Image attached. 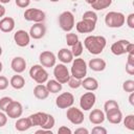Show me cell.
<instances>
[{"label": "cell", "instance_id": "6da1fadb", "mask_svg": "<svg viewBox=\"0 0 134 134\" xmlns=\"http://www.w3.org/2000/svg\"><path fill=\"white\" fill-rule=\"evenodd\" d=\"M107 45V40L103 36H88L84 40V46L89 51V53L97 55L103 52Z\"/></svg>", "mask_w": 134, "mask_h": 134}, {"label": "cell", "instance_id": "816d5d0a", "mask_svg": "<svg viewBox=\"0 0 134 134\" xmlns=\"http://www.w3.org/2000/svg\"><path fill=\"white\" fill-rule=\"evenodd\" d=\"M10 2V0H0V3L2 4V3H9Z\"/></svg>", "mask_w": 134, "mask_h": 134}, {"label": "cell", "instance_id": "60d3db41", "mask_svg": "<svg viewBox=\"0 0 134 134\" xmlns=\"http://www.w3.org/2000/svg\"><path fill=\"white\" fill-rule=\"evenodd\" d=\"M15 3H16V5H17L18 7L26 8V7L30 4V1H29V0H16Z\"/></svg>", "mask_w": 134, "mask_h": 134}, {"label": "cell", "instance_id": "603a6c76", "mask_svg": "<svg viewBox=\"0 0 134 134\" xmlns=\"http://www.w3.org/2000/svg\"><path fill=\"white\" fill-rule=\"evenodd\" d=\"M84 89H86L87 91H95L98 89V82L96 79L91 77V76H87L85 79L82 80V85H81Z\"/></svg>", "mask_w": 134, "mask_h": 134}, {"label": "cell", "instance_id": "d590c367", "mask_svg": "<svg viewBox=\"0 0 134 134\" xmlns=\"http://www.w3.org/2000/svg\"><path fill=\"white\" fill-rule=\"evenodd\" d=\"M13 100H14V99H13L12 97H9V96H3V97H1V98H0V110H1L2 112H5L6 108L8 107V105H9Z\"/></svg>", "mask_w": 134, "mask_h": 134}, {"label": "cell", "instance_id": "7dc6e473", "mask_svg": "<svg viewBox=\"0 0 134 134\" xmlns=\"http://www.w3.org/2000/svg\"><path fill=\"white\" fill-rule=\"evenodd\" d=\"M127 63L134 65V52L132 53H128V59H127Z\"/></svg>", "mask_w": 134, "mask_h": 134}, {"label": "cell", "instance_id": "7c38bea8", "mask_svg": "<svg viewBox=\"0 0 134 134\" xmlns=\"http://www.w3.org/2000/svg\"><path fill=\"white\" fill-rule=\"evenodd\" d=\"M39 61H40V65L46 68H50V67H54L55 66V61H57V57L52 51L49 50H45L42 51L39 55Z\"/></svg>", "mask_w": 134, "mask_h": 134}, {"label": "cell", "instance_id": "ee69618b", "mask_svg": "<svg viewBox=\"0 0 134 134\" xmlns=\"http://www.w3.org/2000/svg\"><path fill=\"white\" fill-rule=\"evenodd\" d=\"M6 122H7V115L4 112L0 111V128L4 127L6 125Z\"/></svg>", "mask_w": 134, "mask_h": 134}, {"label": "cell", "instance_id": "ab89813d", "mask_svg": "<svg viewBox=\"0 0 134 134\" xmlns=\"http://www.w3.org/2000/svg\"><path fill=\"white\" fill-rule=\"evenodd\" d=\"M9 85V82L6 76L0 75V90H5Z\"/></svg>", "mask_w": 134, "mask_h": 134}, {"label": "cell", "instance_id": "9a60e30c", "mask_svg": "<svg viewBox=\"0 0 134 134\" xmlns=\"http://www.w3.org/2000/svg\"><path fill=\"white\" fill-rule=\"evenodd\" d=\"M28 34H29V37L35 40L42 39L46 34V26L43 23H35L30 27Z\"/></svg>", "mask_w": 134, "mask_h": 134}, {"label": "cell", "instance_id": "e575fe53", "mask_svg": "<svg viewBox=\"0 0 134 134\" xmlns=\"http://www.w3.org/2000/svg\"><path fill=\"white\" fill-rule=\"evenodd\" d=\"M54 124H55L54 117H53L51 114H48V117H47L45 124L42 126L41 129H43V130H51V129L54 127Z\"/></svg>", "mask_w": 134, "mask_h": 134}, {"label": "cell", "instance_id": "7a4b0ae2", "mask_svg": "<svg viewBox=\"0 0 134 134\" xmlns=\"http://www.w3.org/2000/svg\"><path fill=\"white\" fill-rule=\"evenodd\" d=\"M87 67H88L87 63L85 62L84 59H81V58L73 59L71 69H70V75L74 79L82 81L83 79H85L87 74Z\"/></svg>", "mask_w": 134, "mask_h": 134}, {"label": "cell", "instance_id": "f907efd6", "mask_svg": "<svg viewBox=\"0 0 134 134\" xmlns=\"http://www.w3.org/2000/svg\"><path fill=\"white\" fill-rule=\"evenodd\" d=\"M129 103L131 104V106H134V92L130 93V96H129Z\"/></svg>", "mask_w": 134, "mask_h": 134}, {"label": "cell", "instance_id": "74e56055", "mask_svg": "<svg viewBox=\"0 0 134 134\" xmlns=\"http://www.w3.org/2000/svg\"><path fill=\"white\" fill-rule=\"evenodd\" d=\"M67 84H68V86H69L70 88H72V89H77L79 87H81V85H82V81H81V80H77V79H74V77H72V76H70V79H69V81L67 82Z\"/></svg>", "mask_w": 134, "mask_h": 134}, {"label": "cell", "instance_id": "f35d334b", "mask_svg": "<svg viewBox=\"0 0 134 134\" xmlns=\"http://www.w3.org/2000/svg\"><path fill=\"white\" fill-rule=\"evenodd\" d=\"M91 134H108V131L105 127L102 126H95L91 130Z\"/></svg>", "mask_w": 134, "mask_h": 134}, {"label": "cell", "instance_id": "5b68a950", "mask_svg": "<svg viewBox=\"0 0 134 134\" xmlns=\"http://www.w3.org/2000/svg\"><path fill=\"white\" fill-rule=\"evenodd\" d=\"M59 25L62 30L70 32L74 27V16L71 12H63L59 16Z\"/></svg>", "mask_w": 134, "mask_h": 134}, {"label": "cell", "instance_id": "bcb514c9", "mask_svg": "<svg viewBox=\"0 0 134 134\" xmlns=\"http://www.w3.org/2000/svg\"><path fill=\"white\" fill-rule=\"evenodd\" d=\"M73 134H89V131H88V129H86L84 127H80L74 131Z\"/></svg>", "mask_w": 134, "mask_h": 134}, {"label": "cell", "instance_id": "cb8c5ba5", "mask_svg": "<svg viewBox=\"0 0 134 134\" xmlns=\"http://www.w3.org/2000/svg\"><path fill=\"white\" fill-rule=\"evenodd\" d=\"M58 59L62 62V64H69L73 61V55L68 48H61L58 52Z\"/></svg>", "mask_w": 134, "mask_h": 134}, {"label": "cell", "instance_id": "277c9868", "mask_svg": "<svg viewBox=\"0 0 134 134\" xmlns=\"http://www.w3.org/2000/svg\"><path fill=\"white\" fill-rule=\"evenodd\" d=\"M29 76L37 84H44L48 81V72L40 64L32 65L29 69Z\"/></svg>", "mask_w": 134, "mask_h": 134}, {"label": "cell", "instance_id": "5bb4252c", "mask_svg": "<svg viewBox=\"0 0 134 134\" xmlns=\"http://www.w3.org/2000/svg\"><path fill=\"white\" fill-rule=\"evenodd\" d=\"M131 42L128 41V40H118L116 42H114L112 45H111V52L114 54V55H121V54H125L127 53V50H128V46Z\"/></svg>", "mask_w": 134, "mask_h": 134}, {"label": "cell", "instance_id": "d4e9b609", "mask_svg": "<svg viewBox=\"0 0 134 134\" xmlns=\"http://www.w3.org/2000/svg\"><path fill=\"white\" fill-rule=\"evenodd\" d=\"M34 95H35L36 98L43 100V99H46V98L48 97L49 92H48V90H47V88H46L45 85H43V84H38V85L34 88Z\"/></svg>", "mask_w": 134, "mask_h": 134}, {"label": "cell", "instance_id": "f1b7e54d", "mask_svg": "<svg viewBox=\"0 0 134 134\" xmlns=\"http://www.w3.org/2000/svg\"><path fill=\"white\" fill-rule=\"evenodd\" d=\"M45 86L49 93H59L63 88V85L55 80H48Z\"/></svg>", "mask_w": 134, "mask_h": 134}, {"label": "cell", "instance_id": "8992f818", "mask_svg": "<svg viewBox=\"0 0 134 134\" xmlns=\"http://www.w3.org/2000/svg\"><path fill=\"white\" fill-rule=\"evenodd\" d=\"M53 75L55 81H58L59 83L63 84H67V82L70 79V72L67 68V66L65 64H57L53 67Z\"/></svg>", "mask_w": 134, "mask_h": 134}, {"label": "cell", "instance_id": "9c48e42d", "mask_svg": "<svg viewBox=\"0 0 134 134\" xmlns=\"http://www.w3.org/2000/svg\"><path fill=\"white\" fill-rule=\"evenodd\" d=\"M66 117L73 125H82L84 121V113L81 109H77L76 107L68 108L66 112Z\"/></svg>", "mask_w": 134, "mask_h": 134}, {"label": "cell", "instance_id": "30bf717a", "mask_svg": "<svg viewBox=\"0 0 134 134\" xmlns=\"http://www.w3.org/2000/svg\"><path fill=\"white\" fill-rule=\"evenodd\" d=\"M95 102H96L95 94L93 92L89 91V92L84 93L80 97V107L84 111H89L93 108V106L95 105Z\"/></svg>", "mask_w": 134, "mask_h": 134}, {"label": "cell", "instance_id": "8fae6325", "mask_svg": "<svg viewBox=\"0 0 134 134\" xmlns=\"http://www.w3.org/2000/svg\"><path fill=\"white\" fill-rule=\"evenodd\" d=\"M23 113V107H22V104L20 102H17V100H13L8 107L6 108L5 110V114L7 115V117L9 118H13V119H18L21 117Z\"/></svg>", "mask_w": 134, "mask_h": 134}, {"label": "cell", "instance_id": "ba28073f", "mask_svg": "<svg viewBox=\"0 0 134 134\" xmlns=\"http://www.w3.org/2000/svg\"><path fill=\"white\" fill-rule=\"evenodd\" d=\"M74 103V96L70 92H63L55 98V105L59 109H68L72 107Z\"/></svg>", "mask_w": 134, "mask_h": 134}, {"label": "cell", "instance_id": "b9f144b4", "mask_svg": "<svg viewBox=\"0 0 134 134\" xmlns=\"http://www.w3.org/2000/svg\"><path fill=\"white\" fill-rule=\"evenodd\" d=\"M58 134H72V131L67 126H61L58 129Z\"/></svg>", "mask_w": 134, "mask_h": 134}, {"label": "cell", "instance_id": "52a82bcc", "mask_svg": "<svg viewBox=\"0 0 134 134\" xmlns=\"http://www.w3.org/2000/svg\"><path fill=\"white\" fill-rule=\"evenodd\" d=\"M45 18H46L45 13L39 8H27L24 12V19L29 22L43 23Z\"/></svg>", "mask_w": 134, "mask_h": 134}, {"label": "cell", "instance_id": "3957f363", "mask_svg": "<svg viewBox=\"0 0 134 134\" xmlns=\"http://www.w3.org/2000/svg\"><path fill=\"white\" fill-rule=\"evenodd\" d=\"M105 23L110 28H119L126 23V17L120 12H109L105 16Z\"/></svg>", "mask_w": 134, "mask_h": 134}, {"label": "cell", "instance_id": "ac0fdd59", "mask_svg": "<svg viewBox=\"0 0 134 134\" xmlns=\"http://www.w3.org/2000/svg\"><path fill=\"white\" fill-rule=\"evenodd\" d=\"M47 117H48V113H45V112H37V113L31 114V115L28 116V118H29L32 127L39 126L41 128L45 124Z\"/></svg>", "mask_w": 134, "mask_h": 134}, {"label": "cell", "instance_id": "1f68e13d", "mask_svg": "<svg viewBox=\"0 0 134 134\" xmlns=\"http://www.w3.org/2000/svg\"><path fill=\"white\" fill-rule=\"evenodd\" d=\"M83 43L79 40V42L75 44V45H73L72 47H71V53H72V55H73V58L75 57V58H79L82 53H83Z\"/></svg>", "mask_w": 134, "mask_h": 134}, {"label": "cell", "instance_id": "44dd1931", "mask_svg": "<svg viewBox=\"0 0 134 134\" xmlns=\"http://www.w3.org/2000/svg\"><path fill=\"white\" fill-rule=\"evenodd\" d=\"M105 117L110 124H113V125H118L122 121V113L119 109H115V110H112L106 113Z\"/></svg>", "mask_w": 134, "mask_h": 134}, {"label": "cell", "instance_id": "c3c4849f", "mask_svg": "<svg viewBox=\"0 0 134 134\" xmlns=\"http://www.w3.org/2000/svg\"><path fill=\"white\" fill-rule=\"evenodd\" d=\"M35 134H53L51 130H43V129H40V130H37L35 132Z\"/></svg>", "mask_w": 134, "mask_h": 134}, {"label": "cell", "instance_id": "4316f807", "mask_svg": "<svg viewBox=\"0 0 134 134\" xmlns=\"http://www.w3.org/2000/svg\"><path fill=\"white\" fill-rule=\"evenodd\" d=\"M9 85L16 89V90H20L22 89L24 86H25V80L22 75L20 74H15L10 77V81H9Z\"/></svg>", "mask_w": 134, "mask_h": 134}, {"label": "cell", "instance_id": "ffe728a7", "mask_svg": "<svg viewBox=\"0 0 134 134\" xmlns=\"http://www.w3.org/2000/svg\"><path fill=\"white\" fill-rule=\"evenodd\" d=\"M107 64H106V61L100 59V58H94V59H91L88 63V67L92 70V71H95V72H100L103 70H105Z\"/></svg>", "mask_w": 134, "mask_h": 134}, {"label": "cell", "instance_id": "f6af8a7d", "mask_svg": "<svg viewBox=\"0 0 134 134\" xmlns=\"http://www.w3.org/2000/svg\"><path fill=\"white\" fill-rule=\"evenodd\" d=\"M126 72L130 75H134V65L126 63Z\"/></svg>", "mask_w": 134, "mask_h": 134}, {"label": "cell", "instance_id": "d6986e66", "mask_svg": "<svg viewBox=\"0 0 134 134\" xmlns=\"http://www.w3.org/2000/svg\"><path fill=\"white\" fill-rule=\"evenodd\" d=\"M105 113L100 109H93L89 113V121L93 125H100L105 121Z\"/></svg>", "mask_w": 134, "mask_h": 134}, {"label": "cell", "instance_id": "836d02e7", "mask_svg": "<svg viewBox=\"0 0 134 134\" xmlns=\"http://www.w3.org/2000/svg\"><path fill=\"white\" fill-rule=\"evenodd\" d=\"M83 20H88L93 23L97 22V15L93 10H87L83 14Z\"/></svg>", "mask_w": 134, "mask_h": 134}, {"label": "cell", "instance_id": "e0dca14e", "mask_svg": "<svg viewBox=\"0 0 134 134\" xmlns=\"http://www.w3.org/2000/svg\"><path fill=\"white\" fill-rule=\"evenodd\" d=\"M12 69L16 72V74H20L23 71H25L26 68V61L22 57H15L10 62Z\"/></svg>", "mask_w": 134, "mask_h": 134}, {"label": "cell", "instance_id": "681fc988", "mask_svg": "<svg viewBox=\"0 0 134 134\" xmlns=\"http://www.w3.org/2000/svg\"><path fill=\"white\" fill-rule=\"evenodd\" d=\"M5 7L3 6V4L0 3V18H4V15H5Z\"/></svg>", "mask_w": 134, "mask_h": 134}, {"label": "cell", "instance_id": "7bdbcfd3", "mask_svg": "<svg viewBox=\"0 0 134 134\" xmlns=\"http://www.w3.org/2000/svg\"><path fill=\"white\" fill-rule=\"evenodd\" d=\"M126 22H127V25H128L131 29H133V28H134V14H133V13H132V14H130V15L127 17Z\"/></svg>", "mask_w": 134, "mask_h": 134}, {"label": "cell", "instance_id": "83f0119b", "mask_svg": "<svg viewBox=\"0 0 134 134\" xmlns=\"http://www.w3.org/2000/svg\"><path fill=\"white\" fill-rule=\"evenodd\" d=\"M88 3L94 10H103L109 7L112 1L111 0H94V1H88Z\"/></svg>", "mask_w": 134, "mask_h": 134}, {"label": "cell", "instance_id": "7402d4cb", "mask_svg": "<svg viewBox=\"0 0 134 134\" xmlns=\"http://www.w3.org/2000/svg\"><path fill=\"white\" fill-rule=\"evenodd\" d=\"M15 20L12 17H4L0 20V30L2 32H10L15 28Z\"/></svg>", "mask_w": 134, "mask_h": 134}, {"label": "cell", "instance_id": "8d00e7d4", "mask_svg": "<svg viewBox=\"0 0 134 134\" xmlns=\"http://www.w3.org/2000/svg\"><path fill=\"white\" fill-rule=\"evenodd\" d=\"M122 90L125 92L132 93L134 92V81L133 80H127L122 84Z\"/></svg>", "mask_w": 134, "mask_h": 134}, {"label": "cell", "instance_id": "484cf974", "mask_svg": "<svg viewBox=\"0 0 134 134\" xmlns=\"http://www.w3.org/2000/svg\"><path fill=\"white\" fill-rule=\"evenodd\" d=\"M31 122L29 120L28 117H21V118H18L17 121L15 122V128L17 131L19 132H24V131H27L31 128Z\"/></svg>", "mask_w": 134, "mask_h": 134}, {"label": "cell", "instance_id": "f546056e", "mask_svg": "<svg viewBox=\"0 0 134 134\" xmlns=\"http://www.w3.org/2000/svg\"><path fill=\"white\" fill-rule=\"evenodd\" d=\"M115 109H119V105L114 99H109L104 104V111H105L104 113L105 114L110 112V111H112V110H115Z\"/></svg>", "mask_w": 134, "mask_h": 134}, {"label": "cell", "instance_id": "f5cc1de1", "mask_svg": "<svg viewBox=\"0 0 134 134\" xmlns=\"http://www.w3.org/2000/svg\"><path fill=\"white\" fill-rule=\"evenodd\" d=\"M2 70H3V64H2V62L0 61V73H1Z\"/></svg>", "mask_w": 134, "mask_h": 134}, {"label": "cell", "instance_id": "2e32d148", "mask_svg": "<svg viewBox=\"0 0 134 134\" xmlns=\"http://www.w3.org/2000/svg\"><path fill=\"white\" fill-rule=\"evenodd\" d=\"M95 26H96V23H93L88 20H83V19L75 24V28L80 34H90L94 31Z\"/></svg>", "mask_w": 134, "mask_h": 134}, {"label": "cell", "instance_id": "db71d44e", "mask_svg": "<svg viewBox=\"0 0 134 134\" xmlns=\"http://www.w3.org/2000/svg\"><path fill=\"white\" fill-rule=\"evenodd\" d=\"M1 54H2V47L0 46V57H1Z\"/></svg>", "mask_w": 134, "mask_h": 134}, {"label": "cell", "instance_id": "4dcf8cb0", "mask_svg": "<svg viewBox=\"0 0 134 134\" xmlns=\"http://www.w3.org/2000/svg\"><path fill=\"white\" fill-rule=\"evenodd\" d=\"M65 39H66L67 45L70 46V47H72L73 45H75V44L79 42V37H77V35H76V34H73V32H68V34H66Z\"/></svg>", "mask_w": 134, "mask_h": 134}, {"label": "cell", "instance_id": "4fadbf2b", "mask_svg": "<svg viewBox=\"0 0 134 134\" xmlns=\"http://www.w3.org/2000/svg\"><path fill=\"white\" fill-rule=\"evenodd\" d=\"M14 41L19 47H25L30 42L29 34L24 29H19L14 34Z\"/></svg>", "mask_w": 134, "mask_h": 134}, {"label": "cell", "instance_id": "d6a6232c", "mask_svg": "<svg viewBox=\"0 0 134 134\" xmlns=\"http://www.w3.org/2000/svg\"><path fill=\"white\" fill-rule=\"evenodd\" d=\"M124 126L126 127V129L130 131L134 130V115L133 114H129L124 118Z\"/></svg>", "mask_w": 134, "mask_h": 134}]
</instances>
